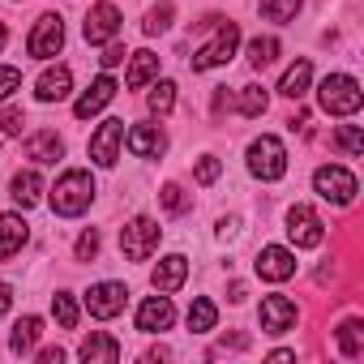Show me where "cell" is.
Segmentation results:
<instances>
[{
  "instance_id": "obj_44",
  "label": "cell",
  "mask_w": 364,
  "mask_h": 364,
  "mask_svg": "<svg viewBox=\"0 0 364 364\" xmlns=\"http://www.w3.org/2000/svg\"><path fill=\"white\" fill-rule=\"evenodd\" d=\"M270 360L274 364H287V360H296V351H270Z\"/></svg>"
},
{
  "instance_id": "obj_31",
  "label": "cell",
  "mask_w": 364,
  "mask_h": 364,
  "mask_svg": "<svg viewBox=\"0 0 364 364\" xmlns=\"http://www.w3.org/2000/svg\"><path fill=\"white\" fill-rule=\"evenodd\" d=\"M304 0H262V18L266 22H291L300 14Z\"/></svg>"
},
{
  "instance_id": "obj_2",
  "label": "cell",
  "mask_w": 364,
  "mask_h": 364,
  "mask_svg": "<svg viewBox=\"0 0 364 364\" xmlns=\"http://www.w3.org/2000/svg\"><path fill=\"white\" fill-rule=\"evenodd\" d=\"M317 103H321V112H330V116H355L360 103H364V95H360V82H355V77L330 73V77L317 86Z\"/></svg>"
},
{
  "instance_id": "obj_30",
  "label": "cell",
  "mask_w": 364,
  "mask_h": 364,
  "mask_svg": "<svg viewBox=\"0 0 364 364\" xmlns=\"http://www.w3.org/2000/svg\"><path fill=\"white\" fill-rule=\"evenodd\" d=\"M52 313H56L60 330H73L77 326V300H73V291H56L52 296Z\"/></svg>"
},
{
  "instance_id": "obj_43",
  "label": "cell",
  "mask_w": 364,
  "mask_h": 364,
  "mask_svg": "<svg viewBox=\"0 0 364 364\" xmlns=\"http://www.w3.org/2000/svg\"><path fill=\"white\" fill-rule=\"evenodd\" d=\"M287 124H291V129H304V124H309V112H296V116H291Z\"/></svg>"
},
{
  "instance_id": "obj_7",
  "label": "cell",
  "mask_w": 364,
  "mask_h": 364,
  "mask_svg": "<svg viewBox=\"0 0 364 364\" xmlns=\"http://www.w3.org/2000/svg\"><path fill=\"white\" fill-rule=\"evenodd\" d=\"M60 48H65V22H60V14H43V18L35 22L31 39H26V52H31L35 60H52Z\"/></svg>"
},
{
  "instance_id": "obj_39",
  "label": "cell",
  "mask_w": 364,
  "mask_h": 364,
  "mask_svg": "<svg viewBox=\"0 0 364 364\" xmlns=\"http://www.w3.org/2000/svg\"><path fill=\"white\" fill-rule=\"evenodd\" d=\"M18 86H22V73H18L14 65H0V103H5Z\"/></svg>"
},
{
  "instance_id": "obj_29",
  "label": "cell",
  "mask_w": 364,
  "mask_h": 364,
  "mask_svg": "<svg viewBox=\"0 0 364 364\" xmlns=\"http://www.w3.org/2000/svg\"><path fill=\"white\" fill-rule=\"evenodd\" d=\"M266 103H270V95H266V86H240V116H262L266 112Z\"/></svg>"
},
{
  "instance_id": "obj_23",
  "label": "cell",
  "mask_w": 364,
  "mask_h": 364,
  "mask_svg": "<svg viewBox=\"0 0 364 364\" xmlns=\"http://www.w3.org/2000/svg\"><path fill=\"white\" fill-rule=\"evenodd\" d=\"M309 82H313V65H309V60H296V65L283 73L279 95H287V99H304V95H309Z\"/></svg>"
},
{
  "instance_id": "obj_32",
  "label": "cell",
  "mask_w": 364,
  "mask_h": 364,
  "mask_svg": "<svg viewBox=\"0 0 364 364\" xmlns=\"http://www.w3.org/2000/svg\"><path fill=\"white\" fill-rule=\"evenodd\" d=\"M171 18H176V5H171V0H163V5H154V9L146 14L141 31H146V35H163V31L171 26Z\"/></svg>"
},
{
  "instance_id": "obj_3",
  "label": "cell",
  "mask_w": 364,
  "mask_h": 364,
  "mask_svg": "<svg viewBox=\"0 0 364 364\" xmlns=\"http://www.w3.org/2000/svg\"><path fill=\"white\" fill-rule=\"evenodd\" d=\"M236 48H240V26H236V22H228V18H219V22H215V39H210L206 48H198L193 69H198V73L219 69V65H228V60L236 56Z\"/></svg>"
},
{
  "instance_id": "obj_38",
  "label": "cell",
  "mask_w": 364,
  "mask_h": 364,
  "mask_svg": "<svg viewBox=\"0 0 364 364\" xmlns=\"http://www.w3.org/2000/svg\"><path fill=\"white\" fill-rule=\"evenodd\" d=\"M219 171H223V163H219L215 154H202V159H198V185H215Z\"/></svg>"
},
{
  "instance_id": "obj_26",
  "label": "cell",
  "mask_w": 364,
  "mask_h": 364,
  "mask_svg": "<svg viewBox=\"0 0 364 364\" xmlns=\"http://www.w3.org/2000/svg\"><path fill=\"white\" fill-rule=\"evenodd\" d=\"M338 351H343L347 360H355V355L364 351V321H360V317H347V321L338 326Z\"/></svg>"
},
{
  "instance_id": "obj_10",
  "label": "cell",
  "mask_w": 364,
  "mask_h": 364,
  "mask_svg": "<svg viewBox=\"0 0 364 364\" xmlns=\"http://www.w3.org/2000/svg\"><path fill=\"white\" fill-rule=\"evenodd\" d=\"M82 35H86V43H112L116 35H120V9L116 5H95L90 14H86V22H82Z\"/></svg>"
},
{
  "instance_id": "obj_5",
  "label": "cell",
  "mask_w": 364,
  "mask_h": 364,
  "mask_svg": "<svg viewBox=\"0 0 364 364\" xmlns=\"http://www.w3.org/2000/svg\"><path fill=\"white\" fill-rule=\"evenodd\" d=\"M249 171H253L257 180H279V176L287 171V150H283V141L270 137V133H262V137L249 146Z\"/></svg>"
},
{
  "instance_id": "obj_35",
  "label": "cell",
  "mask_w": 364,
  "mask_h": 364,
  "mask_svg": "<svg viewBox=\"0 0 364 364\" xmlns=\"http://www.w3.org/2000/svg\"><path fill=\"white\" fill-rule=\"evenodd\" d=\"M334 146H338L343 154H360V150H364V133H360L355 124H343V129L334 133Z\"/></svg>"
},
{
  "instance_id": "obj_34",
  "label": "cell",
  "mask_w": 364,
  "mask_h": 364,
  "mask_svg": "<svg viewBox=\"0 0 364 364\" xmlns=\"http://www.w3.org/2000/svg\"><path fill=\"white\" fill-rule=\"evenodd\" d=\"M159 202H163V210H167V215H185V210H189V193L180 189V185H163Z\"/></svg>"
},
{
  "instance_id": "obj_13",
  "label": "cell",
  "mask_w": 364,
  "mask_h": 364,
  "mask_svg": "<svg viewBox=\"0 0 364 364\" xmlns=\"http://www.w3.org/2000/svg\"><path fill=\"white\" fill-rule=\"evenodd\" d=\"M116 90H120V86H116L107 73H103V77H95V82L86 86V95L73 103V116H77V120H90V116H99V112H103V107L116 99Z\"/></svg>"
},
{
  "instance_id": "obj_41",
  "label": "cell",
  "mask_w": 364,
  "mask_h": 364,
  "mask_svg": "<svg viewBox=\"0 0 364 364\" xmlns=\"http://www.w3.org/2000/svg\"><path fill=\"white\" fill-rule=\"evenodd\" d=\"M60 360H65L60 347H43V351H39V364H60Z\"/></svg>"
},
{
  "instance_id": "obj_33",
  "label": "cell",
  "mask_w": 364,
  "mask_h": 364,
  "mask_svg": "<svg viewBox=\"0 0 364 364\" xmlns=\"http://www.w3.org/2000/svg\"><path fill=\"white\" fill-rule=\"evenodd\" d=\"M146 103H150V112H154V116H167V112L176 107V82H159V86L150 90V99H146Z\"/></svg>"
},
{
  "instance_id": "obj_12",
  "label": "cell",
  "mask_w": 364,
  "mask_h": 364,
  "mask_svg": "<svg viewBox=\"0 0 364 364\" xmlns=\"http://www.w3.org/2000/svg\"><path fill=\"white\" fill-rule=\"evenodd\" d=\"M185 279H189V257H180V253H167V257L150 270V283H154V291H163V296L180 291V287H185Z\"/></svg>"
},
{
  "instance_id": "obj_18",
  "label": "cell",
  "mask_w": 364,
  "mask_h": 364,
  "mask_svg": "<svg viewBox=\"0 0 364 364\" xmlns=\"http://www.w3.org/2000/svg\"><path fill=\"white\" fill-rule=\"evenodd\" d=\"M69 90H73V73H69L65 65L48 69V73L39 77V86H35L39 103H60V99H69Z\"/></svg>"
},
{
  "instance_id": "obj_11",
  "label": "cell",
  "mask_w": 364,
  "mask_h": 364,
  "mask_svg": "<svg viewBox=\"0 0 364 364\" xmlns=\"http://www.w3.org/2000/svg\"><path fill=\"white\" fill-rule=\"evenodd\" d=\"M257 274H262L266 283H287V279L296 274V253L283 249V245L262 249V253H257Z\"/></svg>"
},
{
  "instance_id": "obj_8",
  "label": "cell",
  "mask_w": 364,
  "mask_h": 364,
  "mask_svg": "<svg viewBox=\"0 0 364 364\" xmlns=\"http://www.w3.org/2000/svg\"><path fill=\"white\" fill-rule=\"evenodd\" d=\"M287 236H291L296 249H317L326 240V223L317 219L313 206H291L287 210Z\"/></svg>"
},
{
  "instance_id": "obj_22",
  "label": "cell",
  "mask_w": 364,
  "mask_h": 364,
  "mask_svg": "<svg viewBox=\"0 0 364 364\" xmlns=\"http://www.w3.org/2000/svg\"><path fill=\"white\" fill-rule=\"evenodd\" d=\"M9 193H14V202H18L22 210L39 206V198H43V180H39V171H18L14 185H9Z\"/></svg>"
},
{
  "instance_id": "obj_16",
  "label": "cell",
  "mask_w": 364,
  "mask_h": 364,
  "mask_svg": "<svg viewBox=\"0 0 364 364\" xmlns=\"http://www.w3.org/2000/svg\"><path fill=\"white\" fill-rule=\"evenodd\" d=\"M124 146H129L137 159H163L167 137H163V129H159V124H133V129L124 133Z\"/></svg>"
},
{
  "instance_id": "obj_21",
  "label": "cell",
  "mask_w": 364,
  "mask_h": 364,
  "mask_svg": "<svg viewBox=\"0 0 364 364\" xmlns=\"http://www.w3.org/2000/svg\"><path fill=\"white\" fill-rule=\"evenodd\" d=\"M77 355H82L86 364H116V360H120V343H116L112 334H90V338H82Z\"/></svg>"
},
{
  "instance_id": "obj_14",
  "label": "cell",
  "mask_w": 364,
  "mask_h": 364,
  "mask_svg": "<svg viewBox=\"0 0 364 364\" xmlns=\"http://www.w3.org/2000/svg\"><path fill=\"white\" fill-rule=\"evenodd\" d=\"M120 141H124V120H103V124H99V133L90 137V159H95L99 167H112V163H116Z\"/></svg>"
},
{
  "instance_id": "obj_19",
  "label": "cell",
  "mask_w": 364,
  "mask_h": 364,
  "mask_svg": "<svg viewBox=\"0 0 364 364\" xmlns=\"http://www.w3.org/2000/svg\"><path fill=\"white\" fill-rule=\"evenodd\" d=\"M31 240V228L22 215H0V257L22 253V245Z\"/></svg>"
},
{
  "instance_id": "obj_27",
  "label": "cell",
  "mask_w": 364,
  "mask_h": 364,
  "mask_svg": "<svg viewBox=\"0 0 364 364\" xmlns=\"http://www.w3.org/2000/svg\"><path fill=\"white\" fill-rule=\"evenodd\" d=\"M215 321H219V309H215V300L198 296V300L189 304V330H193V334H206V330H215Z\"/></svg>"
},
{
  "instance_id": "obj_36",
  "label": "cell",
  "mask_w": 364,
  "mask_h": 364,
  "mask_svg": "<svg viewBox=\"0 0 364 364\" xmlns=\"http://www.w3.org/2000/svg\"><path fill=\"white\" fill-rule=\"evenodd\" d=\"M73 253H77V262H95V253H99V232L86 228V232L77 236V249H73Z\"/></svg>"
},
{
  "instance_id": "obj_24",
  "label": "cell",
  "mask_w": 364,
  "mask_h": 364,
  "mask_svg": "<svg viewBox=\"0 0 364 364\" xmlns=\"http://www.w3.org/2000/svg\"><path fill=\"white\" fill-rule=\"evenodd\" d=\"M39 334H43V321H39V317H22V321L14 326L9 351H14V355H31V351H35V343H39Z\"/></svg>"
},
{
  "instance_id": "obj_25",
  "label": "cell",
  "mask_w": 364,
  "mask_h": 364,
  "mask_svg": "<svg viewBox=\"0 0 364 364\" xmlns=\"http://www.w3.org/2000/svg\"><path fill=\"white\" fill-rule=\"evenodd\" d=\"M129 60H133V65H129V77H124V82H129V90H141V86L159 73V56H154V52H133Z\"/></svg>"
},
{
  "instance_id": "obj_17",
  "label": "cell",
  "mask_w": 364,
  "mask_h": 364,
  "mask_svg": "<svg viewBox=\"0 0 364 364\" xmlns=\"http://www.w3.org/2000/svg\"><path fill=\"white\" fill-rule=\"evenodd\" d=\"M296 304L287 300V296H266L262 300V330L266 334H287L291 326H296Z\"/></svg>"
},
{
  "instance_id": "obj_37",
  "label": "cell",
  "mask_w": 364,
  "mask_h": 364,
  "mask_svg": "<svg viewBox=\"0 0 364 364\" xmlns=\"http://www.w3.org/2000/svg\"><path fill=\"white\" fill-rule=\"evenodd\" d=\"M22 124H26V116H22L18 107H5V112H0V133H5V137H22Z\"/></svg>"
},
{
  "instance_id": "obj_42",
  "label": "cell",
  "mask_w": 364,
  "mask_h": 364,
  "mask_svg": "<svg viewBox=\"0 0 364 364\" xmlns=\"http://www.w3.org/2000/svg\"><path fill=\"white\" fill-rule=\"evenodd\" d=\"M9 304H14V287H9V283H0V317L9 313Z\"/></svg>"
},
{
  "instance_id": "obj_6",
  "label": "cell",
  "mask_w": 364,
  "mask_h": 364,
  "mask_svg": "<svg viewBox=\"0 0 364 364\" xmlns=\"http://www.w3.org/2000/svg\"><path fill=\"white\" fill-rule=\"evenodd\" d=\"M159 236H163V228L141 215V219H133V223L120 232V253H124L129 262H146V257L159 249Z\"/></svg>"
},
{
  "instance_id": "obj_15",
  "label": "cell",
  "mask_w": 364,
  "mask_h": 364,
  "mask_svg": "<svg viewBox=\"0 0 364 364\" xmlns=\"http://www.w3.org/2000/svg\"><path fill=\"white\" fill-rule=\"evenodd\" d=\"M171 321H176V309H171V300H167L163 291L141 300V309H137V330H141V334H159V330H167Z\"/></svg>"
},
{
  "instance_id": "obj_20",
  "label": "cell",
  "mask_w": 364,
  "mask_h": 364,
  "mask_svg": "<svg viewBox=\"0 0 364 364\" xmlns=\"http://www.w3.org/2000/svg\"><path fill=\"white\" fill-rule=\"evenodd\" d=\"M26 159H35V163H60V159H65V141H60L52 129L31 133V137H26Z\"/></svg>"
},
{
  "instance_id": "obj_45",
  "label": "cell",
  "mask_w": 364,
  "mask_h": 364,
  "mask_svg": "<svg viewBox=\"0 0 364 364\" xmlns=\"http://www.w3.org/2000/svg\"><path fill=\"white\" fill-rule=\"evenodd\" d=\"M5 43H9V26L0 22V52H5Z\"/></svg>"
},
{
  "instance_id": "obj_40",
  "label": "cell",
  "mask_w": 364,
  "mask_h": 364,
  "mask_svg": "<svg viewBox=\"0 0 364 364\" xmlns=\"http://www.w3.org/2000/svg\"><path fill=\"white\" fill-rule=\"evenodd\" d=\"M124 56H129V52H124V48H120V43H112V48H107V52H103V56H99V60H103V69H116V65H120V60H124Z\"/></svg>"
},
{
  "instance_id": "obj_4",
  "label": "cell",
  "mask_w": 364,
  "mask_h": 364,
  "mask_svg": "<svg viewBox=\"0 0 364 364\" xmlns=\"http://www.w3.org/2000/svg\"><path fill=\"white\" fill-rule=\"evenodd\" d=\"M313 189H317L326 202H334V206H351L355 193H360L355 176H351L347 167H338V163H326V167L313 171Z\"/></svg>"
},
{
  "instance_id": "obj_9",
  "label": "cell",
  "mask_w": 364,
  "mask_h": 364,
  "mask_svg": "<svg viewBox=\"0 0 364 364\" xmlns=\"http://www.w3.org/2000/svg\"><path fill=\"white\" fill-rule=\"evenodd\" d=\"M124 300H129V287H124V283H95V287L86 291V309H90V317H99V321H112V317L124 309Z\"/></svg>"
},
{
  "instance_id": "obj_1",
  "label": "cell",
  "mask_w": 364,
  "mask_h": 364,
  "mask_svg": "<svg viewBox=\"0 0 364 364\" xmlns=\"http://www.w3.org/2000/svg\"><path fill=\"white\" fill-rule=\"evenodd\" d=\"M90 202H95V180H90V171L73 167V171H65L56 180V189H52V210L56 215L77 219L82 210H90Z\"/></svg>"
},
{
  "instance_id": "obj_28",
  "label": "cell",
  "mask_w": 364,
  "mask_h": 364,
  "mask_svg": "<svg viewBox=\"0 0 364 364\" xmlns=\"http://www.w3.org/2000/svg\"><path fill=\"white\" fill-rule=\"evenodd\" d=\"M274 60H279V39H270V35L262 39V35H257V39L249 43V65H253V69H266V65H274Z\"/></svg>"
}]
</instances>
